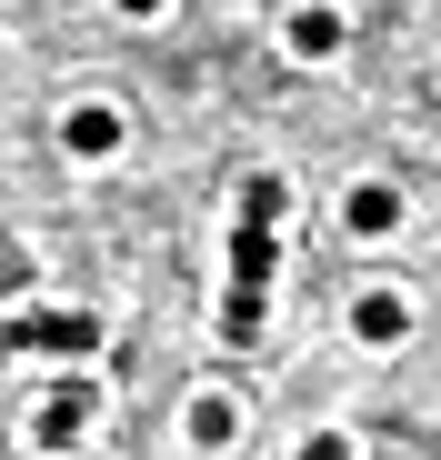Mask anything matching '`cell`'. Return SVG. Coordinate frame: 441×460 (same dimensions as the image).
Masks as SVG:
<instances>
[{
    "instance_id": "cell-1",
    "label": "cell",
    "mask_w": 441,
    "mask_h": 460,
    "mask_svg": "<svg viewBox=\"0 0 441 460\" xmlns=\"http://www.w3.org/2000/svg\"><path fill=\"white\" fill-rule=\"evenodd\" d=\"M91 420H101V391H91V380H60V391H50V401L31 411V440L70 460V450H81V440H91Z\"/></svg>"
},
{
    "instance_id": "cell-2",
    "label": "cell",
    "mask_w": 441,
    "mask_h": 460,
    "mask_svg": "<svg viewBox=\"0 0 441 460\" xmlns=\"http://www.w3.org/2000/svg\"><path fill=\"white\" fill-rule=\"evenodd\" d=\"M21 331H31V350H50V360H91V350L111 341L101 311H21Z\"/></svg>"
},
{
    "instance_id": "cell-3",
    "label": "cell",
    "mask_w": 441,
    "mask_h": 460,
    "mask_svg": "<svg viewBox=\"0 0 441 460\" xmlns=\"http://www.w3.org/2000/svg\"><path fill=\"white\" fill-rule=\"evenodd\" d=\"M351 341H361V350H401V341H411V300H401V290H361V300H351Z\"/></svg>"
},
{
    "instance_id": "cell-4",
    "label": "cell",
    "mask_w": 441,
    "mask_h": 460,
    "mask_svg": "<svg viewBox=\"0 0 441 460\" xmlns=\"http://www.w3.org/2000/svg\"><path fill=\"white\" fill-rule=\"evenodd\" d=\"M60 150H70V161H111V150H121V111L111 101H70L60 111Z\"/></svg>"
},
{
    "instance_id": "cell-5",
    "label": "cell",
    "mask_w": 441,
    "mask_h": 460,
    "mask_svg": "<svg viewBox=\"0 0 441 460\" xmlns=\"http://www.w3.org/2000/svg\"><path fill=\"white\" fill-rule=\"evenodd\" d=\"M341 230H351V241H392V230H401V190L392 181H351L341 190Z\"/></svg>"
},
{
    "instance_id": "cell-6",
    "label": "cell",
    "mask_w": 441,
    "mask_h": 460,
    "mask_svg": "<svg viewBox=\"0 0 441 460\" xmlns=\"http://www.w3.org/2000/svg\"><path fill=\"white\" fill-rule=\"evenodd\" d=\"M281 40H291V60H331V50L351 40V21L331 11V0H302V11L281 21Z\"/></svg>"
},
{
    "instance_id": "cell-7",
    "label": "cell",
    "mask_w": 441,
    "mask_h": 460,
    "mask_svg": "<svg viewBox=\"0 0 441 460\" xmlns=\"http://www.w3.org/2000/svg\"><path fill=\"white\" fill-rule=\"evenodd\" d=\"M181 430H191L201 450H231V440H241V401H231V391H191Z\"/></svg>"
},
{
    "instance_id": "cell-8",
    "label": "cell",
    "mask_w": 441,
    "mask_h": 460,
    "mask_svg": "<svg viewBox=\"0 0 441 460\" xmlns=\"http://www.w3.org/2000/svg\"><path fill=\"white\" fill-rule=\"evenodd\" d=\"M271 270H281V230L271 220H231V280H261L271 290Z\"/></svg>"
},
{
    "instance_id": "cell-9",
    "label": "cell",
    "mask_w": 441,
    "mask_h": 460,
    "mask_svg": "<svg viewBox=\"0 0 441 460\" xmlns=\"http://www.w3.org/2000/svg\"><path fill=\"white\" fill-rule=\"evenodd\" d=\"M261 321H271V290H261V280H231V290H220V341H231V350H251Z\"/></svg>"
},
{
    "instance_id": "cell-10",
    "label": "cell",
    "mask_w": 441,
    "mask_h": 460,
    "mask_svg": "<svg viewBox=\"0 0 441 460\" xmlns=\"http://www.w3.org/2000/svg\"><path fill=\"white\" fill-rule=\"evenodd\" d=\"M281 210H291V190H281L271 171H261V181H241V220H271V230H281Z\"/></svg>"
},
{
    "instance_id": "cell-11",
    "label": "cell",
    "mask_w": 441,
    "mask_h": 460,
    "mask_svg": "<svg viewBox=\"0 0 441 460\" xmlns=\"http://www.w3.org/2000/svg\"><path fill=\"white\" fill-rule=\"evenodd\" d=\"M291 460H361V440H351V430H311Z\"/></svg>"
},
{
    "instance_id": "cell-12",
    "label": "cell",
    "mask_w": 441,
    "mask_h": 460,
    "mask_svg": "<svg viewBox=\"0 0 441 460\" xmlns=\"http://www.w3.org/2000/svg\"><path fill=\"white\" fill-rule=\"evenodd\" d=\"M21 350H31V331H21V321H0V360H21Z\"/></svg>"
},
{
    "instance_id": "cell-13",
    "label": "cell",
    "mask_w": 441,
    "mask_h": 460,
    "mask_svg": "<svg viewBox=\"0 0 441 460\" xmlns=\"http://www.w3.org/2000/svg\"><path fill=\"white\" fill-rule=\"evenodd\" d=\"M70 460H81V450H70Z\"/></svg>"
}]
</instances>
